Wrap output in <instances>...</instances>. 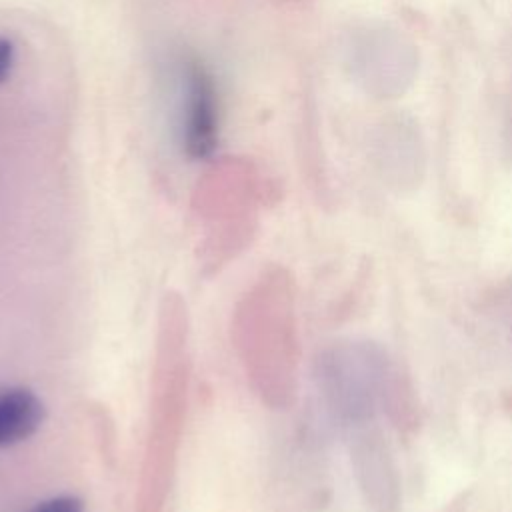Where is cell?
I'll return each instance as SVG.
<instances>
[{"instance_id":"3957f363","label":"cell","mask_w":512,"mask_h":512,"mask_svg":"<svg viewBox=\"0 0 512 512\" xmlns=\"http://www.w3.org/2000/svg\"><path fill=\"white\" fill-rule=\"evenodd\" d=\"M354 474L370 512H402L400 470L378 420L348 428Z\"/></svg>"},{"instance_id":"7a4b0ae2","label":"cell","mask_w":512,"mask_h":512,"mask_svg":"<svg viewBox=\"0 0 512 512\" xmlns=\"http://www.w3.org/2000/svg\"><path fill=\"white\" fill-rule=\"evenodd\" d=\"M174 118L182 150L192 160L208 158L218 142V94L208 68L194 54L174 58Z\"/></svg>"},{"instance_id":"277c9868","label":"cell","mask_w":512,"mask_h":512,"mask_svg":"<svg viewBox=\"0 0 512 512\" xmlns=\"http://www.w3.org/2000/svg\"><path fill=\"white\" fill-rule=\"evenodd\" d=\"M374 128L370 150L382 182L396 190L416 188L426 166L424 142L416 124L402 116H386Z\"/></svg>"},{"instance_id":"5b68a950","label":"cell","mask_w":512,"mask_h":512,"mask_svg":"<svg viewBox=\"0 0 512 512\" xmlns=\"http://www.w3.org/2000/svg\"><path fill=\"white\" fill-rule=\"evenodd\" d=\"M42 420L44 404L32 390L8 388L0 392V448L30 438Z\"/></svg>"},{"instance_id":"8992f818","label":"cell","mask_w":512,"mask_h":512,"mask_svg":"<svg viewBox=\"0 0 512 512\" xmlns=\"http://www.w3.org/2000/svg\"><path fill=\"white\" fill-rule=\"evenodd\" d=\"M490 302H492V310L496 312V318L502 322L512 342V276H508L504 282H500L494 288Z\"/></svg>"},{"instance_id":"52a82bcc","label":"cell","mask_w":512,"mask_h":512,"mask_svg":"<svg viewBox=\"0 0 512 512\" xmlns=\"http://www.w3.org/2000/svg\"><path fill=\"white\" fill-rule=\"evenodd\" d=\"M34 512H84V504L70 494L54 496L36 506Z\"/></svg>"},{"instance_id":"6da1fadb","label":"cell","mask_w":512,"mask_h":512,"mask_svg":"<svg viewBox=\"0 0 512 512\" xmlns=\"http://www.w3.org/2000/svg\"><path fill=\"white\" fill-rule=\"evenodd\" d=\"M348 52L352 74L376 98H396L414 82L418 72L414 44L382 22L356 30Z\"/></svg>"},{"instance_id":"ba28073f","label":"cell","mask_w":512,"mask_h":512,"mask_svg":"<svg viewBox=\"0 0 512 512\" xmlns=\"http://www.w3.org/2000/svg\"><path fill=\"white\" fill-rule=\"evenodd\" d=\"M502 134H504V146L512 154V92L508 94L506 108H504V124H502Z\"/></svg>"}]
</instances>
